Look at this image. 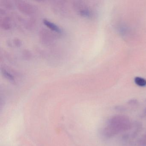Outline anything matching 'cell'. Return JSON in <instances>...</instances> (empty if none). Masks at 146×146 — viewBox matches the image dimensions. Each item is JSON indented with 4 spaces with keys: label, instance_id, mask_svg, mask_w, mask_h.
I'll list each match as a JSON object with an SVG mask.
<instances>
[{
    "label": "cell",
    "instance_id": "obj_8",
    "mask_svg": "<svg viewBox=\"0 0 146 146\" xmlns=\"http://www.w3.org/2000/svg\"><path fill=\"white\" fill-rule=\"evenodd\" d=\"M140 146H146V135L142 137L139 141Z\"/></svg>",
    "mask_w": 146,
    "mask_h": 146
},
{
    "label": "cell",
    "instance_id": "obj_3",
    "mask_svg": "<svg viewBox=\"0 0 146 146\" xmlns=\"http://www.w3.org/2000/svg\"><path fill=\"white\" fill-rule=\"evenodd\" d=\"M43 22L44 25L52 31H55V32L59 33L61 32V29L54 23L51 22L49 20H46V19H44Z\"/></svg>",
    "mask_w": 146,
    "mask_h": 146
},
{
    "label": "cell",
    "instance_id": "obj_4",
    "mask_svg": "<svg viewBox=\"0 0 146 146\" xmlns=\"http://www.w3.org/2000/svg\"><path fill=\"white\" fill-rule=\"evenodd\" d=\"M79 13L82 17H90L92 15L91 11L88 8L86 7L81 8L79 10Z\"/></svg>",
    "mask_w": 146,
    "mask_h": 146
},
{
    "label": "cell",
    "instance_id": "obj_1",
    "mask_svg": "<svg viewBox=\"0 0 146 146\" xmlns=\"http://www.w3.org/2000/svg\"><path fill=\"white\" fill-rule=\"evenodd\" d=\"M131 127L129 118L123 115H117L112 117L107 127L104 130L105 136L111 137L120 131L129 129Z\"/></svg>",
    "mask_w": 146,
    "mask_h": 146
},
{
    "label": "cell",
    "instance_id": "obj_7",
    "mask_svg": "<svg viewBox=\"0 0 146 146\" xmlns=\"http://www.w3.org/2000/svg\"><path fill=\"white\" fill-rule=\"evenodd\" d=\"M1 25L3 26V28L6 29H8L11 27V25L9 23V20L7 19H4L1 22Z\"/></svg>",
    "mask_w": 146,
    "mask_h": 146
},
{
    "label": "cell",
    "instance_id": "obj_6",
    "mask_svg": "<svg viewBox=\"0 0 146 146\" xmlns=\"http://www.w3.org/2000/svg\"><path fill=\"white\" fill-rule=\"evenodd\" d=\"M135 83L140 87H145L146 86V80L142 78L136 77L134 79Z\"/></svg>",
    "mask_w": 146,
    "mask_h": 146
},
{
    "label": "cell",
    "instance_id": "obj_2",
    "mask_svg": "<svg viewBox=\"0 0 146 146\" xmlns=\"http://www.w3.org/2000/svg\"><path fill=\"white\" fill-rule=\"evenodd\" d=\"M17 6L20 11L27 14H31L33 12V7L28 3L23 1H18Z\"/></svg>",
    "mask_w": 146,
    "mask_h": 146
},
{
    "label": "cell",
    "instance_id": "obj_5",
    "mask_svg": "<svg viewBox=\"0 0 146 146\" xmlns=\"http://www.w3.org/2000/svg\"><path fill=\"white\" fill-rule=\"evenodd\" d=\"M1 72L7 80L13 83H15L16 82L15 77L11 73H10L9 72L4 69H2Z\"/></svg>",
    "mask_w": 146,
    "mask_h": 146
}]
</instances>
